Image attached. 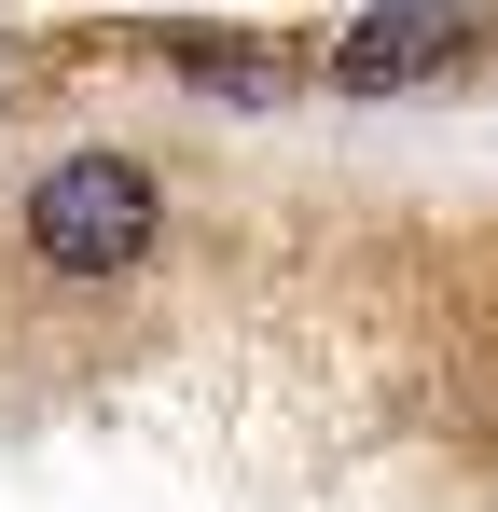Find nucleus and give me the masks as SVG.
I'll use <instances>...</instances> for the list:
<instances>
[{
	"mask_svg": "<svg viewBox=\"0 0 498 512\" xmlns=\"http://www.w3.org/2000/svg\"><path fill=\"white\" fill-rule=\"evenodd\" d=\"M14 236L42 277H139L166 236V194L139 153H56V167L28 180V208H14Z\"/></svg>",
	"mask_w": 498,
	"mask_h": 512,
	"instance_id": "nucleus-1",
	"label": "nucleus"
},
{
	"mask_svg": "<svg viewBox=\"0 0 498 512\" xmlns=\"http://www.w3.org/2000/svg\"><path fill=\"white\" fill-rule=\"evenodd\" d=\"M485 42V0H374V14H346V42H332V84L346 97H402L429 70H457Z\"/></svg>",
	"mask_w": 498,
	"mask_h": 512,
	"instance_id": "nucleus-2",
	"label": "nucleus"
},
{
	"mask_svg": "<svg viewBox=\"0 0 498 512\" xmlns=\"http://www.w3.org/2000/svg\"><path fill=\"white\" fill-rule=\"evenodd\" d=\"M153 56L180 70V84H208V97H249V111H263V97H291L277 56H249V28H166Z\"/></svg>",
	"mask_w": 498,
	"mask_h": 512,
	"instance_id": "nucleus-3",
	"label": "nucleus"
},
{
	"mask_svg": "<svg viewBox=\"0 0 498 512\" xmlns=\"http://www.w3.org/2000/svg\"><path fill=\"white\" fill-rule=\"evenodd\" d=\"M0 56H14V42H0Z\"/></svg>",
	"mask_w": 498,
	"mask_h": 512,
	"instance_id": "nucleus-4",
	"label": "nucleus"
}]
</instances>
